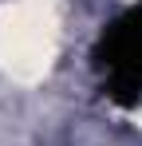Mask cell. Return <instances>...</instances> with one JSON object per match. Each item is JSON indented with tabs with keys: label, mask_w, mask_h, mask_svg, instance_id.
I'll use <instances>...</instances> for the list:
<instances>
[{
	"label": "cell",
	"mask_w": 142,
	"mask_h": 146,
	"mask_svg": "<svg viewBox=\"0 0 142 146\" xmlns=\"http://www.w3.org/2000/svg\"><path fill=\"white\" fill-rule=\"evenodd\" d=\"M95 67L111 99L118 103L142 99V12H126L103 32L95 48Z\"/></svg>",
	"instance_id": "obj_1"
}]
</instances>
